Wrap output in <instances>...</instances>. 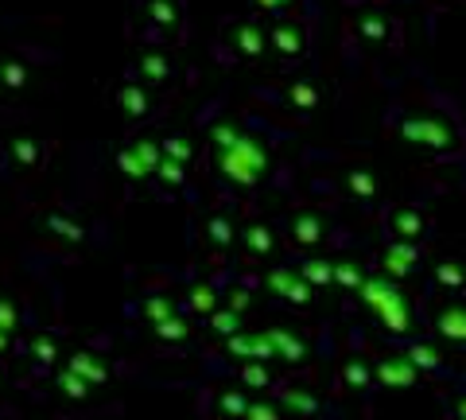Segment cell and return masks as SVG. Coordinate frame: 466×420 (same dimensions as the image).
Here are the masks:
<instances>
[{"label":"cell","mask_w":466,"mask_h":420,"mask_svg":"<svg viewBox=\"0 0 466 420\" xmlns=\"http://www.w3.org/2000/svg\"><path fill=\"white\" fill-rule=\"evenodd\" d=\"M202 137H207V168L226 191L253 195L280 176L284 128L265 113L214 106L202 118Z\"/></svg>","instance_id":"1"},{"label":"cell","mask_w":466,"mask_h":420,"mask_svg":"<svg viewBox=\"0 0 466 420\" xmlns=\"http://www.w3.org/2000/svg\"><path fill=\"white\" fill-rule=\"evenodd\" d=\"M385 128L428 160H462L466 118L455 97L440 94L428 78H408L385 106Z\"/></svg>","instance_id":"2"},{"label":"cell","mask_w":466,"mask_h":420,"mask_svg":"<svg viewBox=\"0 0 466 420\" xmlns=\"http://www.w3.org/2000/svg\"><path fill=\"white\" fill-rule=\"evenodd\" d=\"M404 43V20L392 5H377V0H350L346 16V51L361 63H381L397 55Z\"/></svg>","instance_id":"3"},{"label":"cell","mask_w":466,"mask_h":420,"mask_svg":"<svg viewBox=\"0 0 466 420\" xmlns=\"http://www.w3.org/2000/svg\"><path fill=\"white\" fill-rule=\"evenodd\" d=\"M128 32L140 47H179L187 36V0H133Z\"/></svg>","instance_id":"4"},{"label":"cell","mask_w":466,"mask_h":420,"mask_svg":"<svg viewBox=\"0 0 466 420\" xmlns=\"http://www.w3.org/2000/svg\"><path fill=\"white\" fill-rule=\"evenodd\" d=\"M214 59L226 67H260L268 59L265 20L245 12V16H226L214 39Z\"/></svg>","instance_id":"5"},{"label":"cell","mask_w":466,"mask_h":420,"mask_svg":"<svg viewBox=\"0 0 466 420\" xmlns=\"http://www.w3.org/2000/svg\"><path fill=\"white\" fill-rule=\"evenodd\" d=\"M260 94H265L276 109L291 113V118H315V113L323 109V101H327L323 82H319L308 67L280 70V75H276Z\"/></svg>","instance_id":"6"},{"label":"cell","mask_w":466,"mask_h":420,"mask_svg":"<svg viewBox=\"0 0 466 420\" xmlns=\"http://www.w3.org/2000/svg\"><path fill=\"white\" fill-rule=\"evenodd\" d=\"M358 296L377 315V323H381L389 335H412L416 331V315H412V303L404 300V288L397 281H389L385 272L366 277V284L358 288Z\"/></svg>","instance_id":"7"},{"label":"cell","mask_w":466,"mask_h":420,"mask_svg":"<svg viewBox=\"0 0 466 420\" xmlns=\"http://www.w3.org/2000/svg\"><path fill=\"white\" fill-rule=\"evenodd\" d=\"M265 36H268V59L284 70L308 67L311 51H315V32L311 20L303 16H280V20H265Z\"/></svg>","instance_id":"8"},{"label":"cell","mask_w":466,"mask_h":420,"mask_svg":"<svg viewBox=\"0 0 466 420\" xmlns=\"http://www.w3.org/2000/svg\"><path fill=\"white\" fill-rule=\"evenodd\" d=\"M47 152H51L47 137L32 125L8 128L5 144H0V160H5L8 176H32V171H39L43 164H47Z\"/></svg>","instance_id":"9"},{"label":"cell","mask_w":466,"mask_h":420,"mask_svg":"<svg viewBox=\"0 0 466 420\" xmlns=\"http://www.w3.org/2000/svg\"><path fill=\"white\" fill-rule=\"evenodd\" d=\"M109 101H113V109L121 113L128 125H148V121H156V113L164 109V106H159V94H152L148 86H140L133 75H128V70L113 82Z\"/></svg>","instance_id":"10"},{"label":"cell","mask_w":466,"mask_h":420,"mask_svg":"<svg viewBox=\"0 0 466 420\" xmlns=\"http://www.w3.org/2000/svg\"><path fill=\"white\" fill-rule=\"evenodd\" d=\"M385 238L389 241H404V245H424L431 238V214L420 202H392L385 207Z\"/></svg>","instance_id":"11"},{"label":"cell","mask_w":466,"mask_h":420,"mask_svg":"<svg viewBox=\"0 0 466 420\" xmlns=\"http://www.w3.org/2000/svg\"><path fill=\"white\" fill-rule=\"evenodd\" d=\"M140 86H148L152 94H167L175 82H179V63H175L171 47H140L133 67H128Z\"/></svg>","instance_id":"12"},{"label":"cell","mask_w":466,"mask_h":420,"mask_svg":"<svg viewBox=\"0 0 466 420\" xmlns=\"http://www.w3.org/2000/svg\"><path fill=\"white\" fill-rule=\"evenodd\" d=\"M116 171L133 183H148L156 176V164H159V137L152 133H133L121 149H116Z\"/></svg>","instance_id":"13"},{"label":"cell","mask_w":466,"mask_h":420,"mask_svg":"<svg viewBox=\"0 0 466 420\" xmlns=\"http://www.w3.org/2000/svg\"><path fill=\"white\" fill-rule=\"evenodd\" d=\"M428 327L451 346H466V296H443L428 303Z\"/></svg>","instance_id":"14"},{"label":"cell","mask_w":466,"mask_h":420,"mask_svg":"<svg viewBox=\"0 0 466 420\" xmlns=\"http://www.w3.org/2000/svg\"><path fill=\"white\" fill-rule=\"evenodd\" d=\"M339 187H342L346 199L361 202V207L381 202V176H377L366 160H342L339 164Z\"/></svg>","instance_id":"15"},{"label":"cell","mask_w":466,"mask_h":420,"mask_svg":"<svg viewBox=\"0 0 466 420\" xmlns=\"http://www.w3.org/2000/svg\"><path fill=\"white\" fill-rule=\"evenodd\" d=\"M288 238L303 253L323 250V245L330 241V219H327L323 210H315V207H303V210H296L288 219Z\"/></svg>","instance_id":"16"},{"label":"cell","mask_w":466,"mask_h":420,"mask_svg":"<svg viewBox=\"0 0 466 420\" xmlns=\"http://www.w3.org/2000/svg\"><path fill=\"white\" fill-rule=\"evenodd\" d=\"M373 370V385H385V389H412L424 374H420L412 362L404 358V351H385L370 362Z\"/></svg>","instance_id":"17"},{"label":"cell","mask_w":466,"mask_h":420,"mask_svg":"<svg viewBox=\"0 0 466 420\" xmlns=\"http://www.w3.org/2000/svg\"><path fill=\"white\" fill-rule=\"evenodd\" d=\"M265 288H268L276 300L291 303V308H308V303H311V288H308V281H303V277H299V269H291V265L272 269L268 277H265Z\"/></svg>","instance_id":"18"},{"label":"cell","mask_w":466,"mask_h":420,"mask_svg":"<svg viewBox=\"0 0 466 420\" xmlns=\"http://www.w3.org/2000/svg\"><path fill=\"white\" fill-rule=\"evenodd\" d=\"M424 265V253H420V245H404V241H389L385 250H381V269H385V277L389 281H404V277H412V272Z\"/></svg>","instance_id":"19"},{"label":"cell","mask_w":466,"mask_h":420,"mask_svg":"<svg viewBox=\"0 0 466 420\" xmlns=\"http://www.w3.org/2000/svg\"><path fill=\"white\" fill-rule=\"evenodd\" d=\"M32 82H35V63L27 59V55H8V59H0V90L8 97L27 94Z\"/></svg>","instance_id":"20"},{"label":"cell","mask_w":466,"mask_h":420,"mask_svg":"<svg viewBox=\"0 0 466 420\" xmlns=\"http://www.w3.org/2000/svg\"><path fill=\"white\" fill-rule=\"evenodd\" d=\"M265 339L272 346V358L288 362V366H299V362L308 358V351H311V346L303 343V335H296L291 327H272V331H265Z\"/></svg>","instance_id":"21"},{"label":"cell","mask_w":466,"mask_h":420,"mask_svg":"<svg viewBox=\"0 0 466 420\" xmlns=\"http://www.w3.org/2000/svg\"><path fill=\"white\" fill-rule=\"evenodd\" d=\"M431 288H440L447 296L466 292V261L462 257H440L431 269Z\"/></svg>","instance_id":"22"},{"label":"cell","mask_w":466,"mask_h":420,"mask_svg":"<svg viewBox=\"0 0 466 420\" xmlns=\"http://www.w3.org/2000/svg\"><path fill=\"white\" fill-rule=\"evenodd\" d=\"M241 238H245V253L253 261H268L276 250H280V234H276L272 222H249L241 230Z\"/></svg>","instance_id":"23"},{"label":"cell","mask_w":466,"mask_h":420,"mask_svg":"<svg viewBox=\"0 0 466 420\" xmlns=\"http://www.w3.org/2000/svg\"><path fill=\"white\" fill-rule=\"evenodd\" d=\"M339 378H342V385L350 389V394H366V389H373L370 358L361 354V351H350V354L342 358V366H339Z\"/></svg>","instance_id":"24"},{"label":"cell","mask_w":466,"mask_h":420,"mask_svg":"<svg viewBox=\"0 0 466 420\" xmlns=\"http://www.w3.org/2000/svg\"><path fill=\"white\" fill-rule=\"evenodd\" d=\"M202 238L210 241V250L226 253L229 245L238 241V226H233V219H229V214L214 210V214H207V219H202Z\"/></svg>","instance_id":"25"},{"label":"cell","mask_w":466,"mask_h":420,"mask_svg":"<svg viewBox=\"0 0 466 420\" xmlns=\"http://www.w3.org/2000/svg\"><path fill=\"white\" fill-rule=\"evenodd\" d=\"M366 265L358 257H330V284H339L342 292H358L366 284Z\"/></svg>","instance_id":"26"},{"label":"cell","mask_w":466,"mask_h":420,"mask_svg":"<svg viewBox=\"0 0 466 420\" xmlns=\"http://www.w3.org/2000/svg\"><path fill=\"white\" fill-rule=\"evenodd\" d=\"M249 8H253V16L260 20H280V16H303V20H311V0H249Z\"/></svg>","instance_id":"27"},{"label":"cell","mask_w":466,"mask_h":420,"mask_svg":"<svg viewBox=\"0 0 466 420\" xmlns=\"http://www.w3.org/2000/svg\"><path fill=\"white\" fill-rule=\"evenodd\" d=\"M404 358L412 362V366L420 370V374H443V358H440V351H435L431 343H408L404 346Z\"/></svg>","instance_id":"28"},{"label":"cell","mask_w":466,"mask_h":420,"mask_svg":"<svg viewBox=\"0 0 466 420\" xmlns=\"http://www.w3.org/2000/svg\"><path fill=\"white\" fill-rule=\"evenodd\" d=\"M159 156H167V160L191 168L195 144H191V137H187V133H167V137H159Z\"/></svg>","instance_id":"29"},{"label":"cell","mask_w":466,"mask_h":420,"mask_svg":"<svg viewBox=\"0 0 466 420\" xmlns=\"http://www.w3.org/2000/svg\"><path fill=\"white\" fill-rule=\"evenodd\" d=\"M299 277L308 281V288H330V257H303Z\"/></svg>","instance_id":"30"},{"label":"cell","mask_w":466,"mask_h":420,"mask_svg":"<svg viewBox=\"0 0 466 420\" xmlns=\"http://www.w3.org/2000/svg\"><path fill=\"white\" fill-rule=\"evenodd\" d=\"M187 171L191 168H183V164H175L167 160V156H159V164H156V183L159 187H167V191H179V187H187Z\"/></svg>","instance_id":"31"},{"label":"cell","mask_w":466,"mask_h":420,"mask_svg":"<svg viewBox=\"0 0 466 420\" xmlns=\"http://www.w3.org/2000/svg\"><path fill=\"white\" fill-rule=\"evenodd\" d=\"M245 409H249V397H245L241 389H226V394H218V413L222 416L245 420Z\"/></svg>","instance_id":"32"},{"label":"cell","mask_w":466,"mask_h":420,"mask_svg":"<svg viewBox=\"0 0 466 420\" xmlns=\"http://www.w3.org/2000/svg\"><path fill=\"white\" fill-rule=\"evenodd\" d=\"M210 327L222 331V335H238V331H241V312H233V308H214V312H210Z\"/></svg>","instance_id":"33"},{"label":"cell","mask_w":466,"mask_h":420,"mask_svg":"<svg viewBox=\"0 0 466 420\" xmlns=\"http://www.w3.org/2000/svg\"><path fill=\"white\" fill-rule=\"evenodd\" d=\"M241 382L249 385V389H268L272 385V374H268L265 362H245V366H241Z\"/></svg>","instance_id":"34"},{"label":"cell","mask_w":466,"mask_h":420,"mask_svg":"<svg viewBox=\"0 0 466 420\" xmlns=\"http://www.w3.org/2000/svg\"><path fill=\"white\" fill-rule=\"evenodd\" d=\"M47 226L55 230V234L70 238V241H82V234H86V230H82L75 219H70V214H58V210H51V214H47Z\"/></svg>","instance_id":"35"},{"label":"cell","mask_w":466,"mask_h":420,"mask_svg":"<svg viewBox=\"0 0 466 420\" xmlns=\"http://www.w3.org/2000/svg\"><path fill=\"white\" fill-rule=\"evenodd\" d=\"M191 308H195L198 315H210V312L218 308V288H210V284H195V292H191Z\"/></svg>","instance_id":"36"},{"label":"cell","mask_w":466,"mask_h":420,"mask_svg":"<svg viewBox=\"0 0 466 420\" xmlns=\"http://www.w3.org/2000/svg\"><path fill=\"white\" fill-rule=\"evenodd\" d=\"M284 405H288V409H296V413H315V397L311 394H299V389H288Z\"/></svg>","instance_id":"37"},{"label":"cell","mask_w":466,"mask_h":420,"mask_svg":"<svg viewBox=\"0 0 466 420\" xmlns=\"http://www.w3.org/2000/svg\"><path fill=\"white\" fill-rule=\"evenodd\" d=\"M245 420H280V409L276 405H268V401H249V409H245Z\"/></svg>","instance_id":"38"},{"label":"cell","mask_w":466,"mask_h":420,"mask_svg":"<svg viewBox=\"0 0 466 420\" xmlns=\"http://www.w3.org/2000/svg\"><path fill=\"white\" fill-rule=\"evenodd\" d=\"M451 420H466V389L451 397Z\"/></svg>","instance_id":"39"},{"label":"cell","mask_w":466,"mask_h":420,"mask_svg":"<svg viewBox=\"0 0 466 420\" xmlns=\"http://www.w3.org/2000/svg\"><path fill=\"white\" fill-rule=\"evenodd\" d=\"M420 5H424L428 12H435V16H440V12H451V8H459L462 0H420Z\"/></svg>","instance_id":"40"},{"label":"cell","mask_w":466,"mask_h":420,"mask_svg":"<svg viewBox=\"0 0 466 420\" xmlns=\"http://www.w3.org/2000/svg\"><path fill=\"white\" fill-rule=\"evenodd\" d=\"M377 5H392V0H377Z\"/></svg>","instance_id":"41"},{"label":"cell","mask_w":466,"mask_h":420,"mask_svg":"<svg viewBox=\"0 0 466 420\" xmlns=\"http://www.w3.org/2000/svg\"><path fill=\"white\" fill-rule=\"evenodd\" d=\"M462 160H466V156H462Z\"/></svg>","instance_id":"42"}]
</instances>
